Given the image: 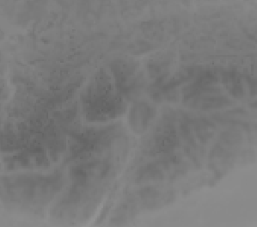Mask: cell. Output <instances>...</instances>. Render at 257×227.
<instances>
[{"mask_svg": "<svg viewBox=\"0 0 257 227\" xmlns=\"http://www.w3.org/2000/svg\"><path fill=\"white\" fill-rule=\"evenodd\" d=\"M84 115L90 122H106L124 113L126 103L115 91L111 78L104 71L96 75L82 96Z\"/></svg>", "mask_w": 257, "mask_h": 227, "instance_id": "1", "label": "cell"}, {"mask_svg": "<svg viewBox=\"0 0 257 227\" xmlns=\"http://www.w3.org/2000/svg\"><path fill=\"white\" fill-rule=\"evenodd\" d=\"M217 77L211 72H202L193 84L183 90V102L190 108L211 110L231 104L230 99L216 86Z\"/></svg>", "mask_w": 257, "mask_h": 227, "instance_id": "2", "label": "cell"}, {"mask_svg": "<svg viewBox=\"0 0 257 227\" xmlns=\"http://www.w3.org/2000/svg\"><path fill=\"white\" fill-rule=\"evenodd\" d=\"M111 71L116 82L117 91L126 98L136 97L143 87L144 78L139 72L137 63L133 60H118L111 64Z\"/></svg>", "mask_w": 257, "mask_h": 227, "instance_id": "3", "label": "cell"}, {"mask_svg": "<svg viewBox=\"0 0 257 227\" xmlns=\"http://www.w3.org/2000/svg\"><path fill=\"white\" fill-rule=\"evenodd\" d=\"M180 160L176 157L154 162L144 166L138 175V181H164L178 176L183 170Z\"/></svg>", "mask_w": 257, "mask_h": 227, "instance_id": "4", "label": "cell"}, {"mask_svg": "<svg viewBox=\"0 0 257 227\" xmlns=\"http://www.w3.org/2000/svg\"><path fill=\"white\" fill-rule=\"evenodd\" d=\"M109 170V165L103 161L84 162L72 168L71 176L77 184L88 185L93 181L102 179Z\"/></svg>", "mask_w": 257, "mask_h": 227, "instance_id": "5", "label": "cell"}, {"mask_svg": "<svg viewBox=\"0 0 257 227\" xmlns=\"http://www.w3.org/2000/svg\"><path fill=\"white\" fill-rule=\"evenodd\" d=\"M155 117V109L147 102H136L129 115V123L132 129L137 134H142L148 129Z\"/></svg>", "mask_w": 257, "mask_h": 227, "instance_id": "6", "label": "cell"}, {"mask_svg": "<svg viewBox=\"0 0 257 227\" xmlns=\"http://www.w3.org/2000/svg\"><path fill=\"white\" fill-rule=\"evenodd\" d=\"M223 80L224 83L226 82L228 90H230V94H233L234 96L237 95L240 96L242 94V85L240 84L239 78L236 76L235 72H224L223 76Z\"/></svg>", "mask_w": 257, "mask_h": 227, "instance_id": "7", "label": "cell"}]
</instances>
